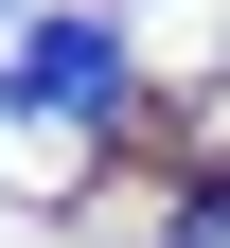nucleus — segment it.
Wrapping results in <instances>:
<instances>
[{
	"instance_id": "obj_1",
	"label": "nucleus",
	"mask_w": 230,
	"mask_h": 248,
	"mask_svg": "<svg viewBox=\"0 0 230 248\" xmlns=\"http://www.w3.org/2000/svg\"><path fill=\"white\" fill-rule=\"evenodd\" d=\"M0 89H18L36 124H124V36H107V18H18Z\"/></svg>"
},
{
	"instance_id": "obj_2",
	"label": "nucleus",
	"mask_w": 230,
	"mask_h": 248,
	"mask_svg": "<svg viewBox=\"0 0 230 248\" xmlns=\"http://www.w3.org/2000/svg\"><path fill=\"white\" fill-rule=\"evenodd\" d=\"M0 124H18V89H0Z\"/></svg>"
}]
</instances>
